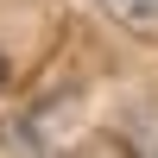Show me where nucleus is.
I'll use <instances>...</instances> for the list:
<instances>
[{"mask_svg": "<svg viewBox=\"0 0 158 158\" xmlns=\"http://www.w3.org/2000/svg\"><path fill=\"white\" fill-rule=\"evenodd\" d=\"M133 32H158V0H108Z\"/></svg>", "mask_w": 158, "mask_h": 158, "instance_id": "f257e3e1", "label": "nucleus"}]
</instances>
